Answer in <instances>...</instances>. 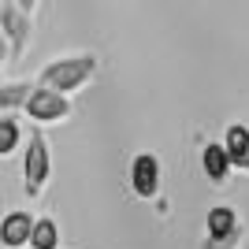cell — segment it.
Returning <instances> with one entry per match:
<instances>
[{
  "mask_svg": "<svg viewBox=\"0 0 249 249\" xmlns=\"http://www.w3.org/2000/svg\"><path fill=\"white\" fill-rule=\"evenodd\" d=\"M97 67H101V60H97L93 52H71V56H56V60H49L41 67V74H37V86L41 89H52V93H60L71 101V93H78L86 82H93L97 78Z\"/></svg>",
  "mask_w": 249,
  "mask_h": 249,
  "instance_id": "cell-1",
  "label": "cell"
},
{
  "mask_svg": "<svg viewBox=\"0 0 249 249\" xmlns=\"http://www.w3.org/2000/svg\"><path fill=\"white\" fill-rule=\"evenodd\" d=\"M34 11H37V0H4L0 4V34L8 41L11 60H22V52L30 45Z\"/></svg>",
  "mask_w": 249,
  "mask_h": 249,
  "instance_id": "cell-2",
  "label": "cell"
},
{
  "mask_svg": "<svg viewBox=\"0 0 249 249\" xmlns=\"http://www.w3.org/2000/svg\"><path fill=\"white\" fill-rule=\"evenodd\" d=\"M52 178V153H49V138L41 134V126H34L22 149V190L26 197H41L45 186Z\"/></svg>",
  "mask_w": 249,
  "mask_h": 249,
  "instance_id": "cell-3",
  "label": "cell"
},
{
  "mask_svg": "<svg viewBox=\"0 0 249 249\" xmlns=\"http://www.w3.org/2000/svg\"><path fill=\"white\" fill-rule=\"evenodd\" d=\"M160 178H164V171H160V160L153 153H138L130 160V167H126V186H130V194L138 201L160 197Z\"/></svg>",
  "mask_w": 249,
  "mask_h": 249,
  "instance_id": "cell-4",
  "label": "cell"
},
{
  "mask_svg": "<svg viewBox=\"0 0 249 249\" xmlns=\"http://www.w3.org/2000/svg\"><path fill=\"white\" fill-rule=\"evenodd\" d=\"M22 112H26V119H34L37 126L63 123V119H71V101L60 97V93H52V89H41V86L34 82V93H30V101H26Z\"/></svg>",
  "mask_w": 249,
  "mask_h": 249,
  "instance_id": "cell-5",
  "label": "cell"
},
{
  "mask_svg": "<svg viewBox=\"0 0 249 249\" xmlns=\"http://www.w3.org/2000/svg\"><path fill=\"white\" fill-rule=\"evenodd\" d=\"M34 234V216L26 208H15L0 219V249H30Z\"/></svg>",
  "mask_w": 249,
  "mask_h": 249,
  "instance_id": "cell-6",
  "label": "cell"
},
{
  "mask_svg": "<svg viewBox=\"0 0 249 249\" xmlns=\"http://www.w3.org/2000/svg\"><path fill=\"white\" fill-rule=\"evenodd\" d=\"M201 171H205L208 182H216V186H223L231 178V160H227V149H223V142H208L205 149H201Z\"/></svg>",
  "mask_w": 249,
  "mask_h": 249,
  "instance_id": "cell-7",
  "label": "cell"
},
{
  "mask_svg": "<svg viewBox=\"0 0 249 249\" xmlns=\"http://www.w3.org/2000/svg\"><path fill=\"white\" fill-rule=\"evenodd\" d=\"M205 231H208V242H219V238H231L234 231H242V219L231 205H212L205 216Z\"/></svg>",
  "mask_w": 249,
  "mask_h": 249,
  "instance_id": "cell-8",
  "label": "cell"
},
{
  "mask_svg": "<svg viewBox=\"0 0 249 249\" xmlns=\"http://www.w3.org/2000/svg\"><path fill=\"white\" fill-rule=\"evenodd\" d=\"M223 149L234 171H249V126L246 123H231L223 134Z\"/></svg>",
  "mask_w": 249,
  "mask_h": 249,
  "instance_id": "cell-9",
  "label": "cell"
},
{
  "mask_svg": "<svg viewBox=\"0 0 249 249\" xmlns=\"http://www.w3.org/2000/svg\"><path fill=\"white\" fill-rule=\"evenodd\" d=\"M34 93V82H0V115H15L19 108H26Z\"/></svg>",
  "mask_w": 249,
  "mask_h": 249,
  "instance_id": "cell-10",
  "label": "cell"
},
{
  "mask_svg": "<svg viewBox=\"0 0 249 249\" xmlns=\"http://www.w3.org/2000/svg\"><path fill=\"white\" fill-rule=\"evenodd\" d=\"M60 246V227L52 216H37L34 219V234H30V249H56Z\"/></svg>",
  "mask_w": 249,
  "mask_h": 249,
  "instance_id": "cell-11",
  "label": "cell"
},
{
  "mask_svg": "<svg viewBox=\"0 0 249 249\" xmlns=\"http://www.w3.org/2000/svg\"><path fill=\"white\" fill-rule=\"evenodd\" d=\"M19 142H22L19 119H15V115H0V160L15 153V149H19Z\"/></svg>",
  "mask_w": 249,
  "mask_h": 249,
  "instance_id": "cell-12",
  "label": "cell"
},
{
  "mask_svg": "<svg viewBox=\"0 0 249 249\" xmlns=\"http://www.w3.org/2000/svg\"><path fill=\"white\" fill-rule=\"evenodd\" d=\"M242 234H246V227L242 231H234V234H231V238H219V242H201V249H242Z\"/></svg>",
  "mask_w": 249,
  "mask_h": 249,
  "instance_id": "cell-13",
  "label": "cell"
},
{
  "mask_svg": "<svg viewBox=\"0 0 249 249\" xmlns=\"http://www.w3.org/2000/svg\"><path fill=\"white\" fill-rule=\"evenodd\" d=\"M11 63V52H8V41H4V34H0V74H4V67Z\"/></svg>",
  "mask_w": 249,
  "mask_h": 249,
  "instance_id": "cell-14",
  "label": "cell"
}]
</instances>
